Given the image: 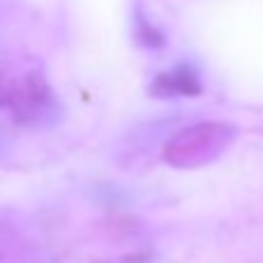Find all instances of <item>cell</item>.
I'll return each instance as SVG.
<instances>
[{"label": "cell", "mask_w": 263, "mask_h": 263, "mask_svg": "<svg viewBox=\"0 0 263 263\" xmlns=\"http://www.w3.org/2000/svg\"><path fill=\"white\" fill-rule=\"evenodd\" d=\"M238 138V128L226 121H200L182 128L165 142L163 161L177 170H194L212 163Z\"/></svg>", "instance_id": "6da1fadb"}, {"label": "cell", "mask_w": 263, "mask_h": 263, "mask_svg": "<svg viewBox=\"0 0 263 263\" xmlns=\"http://www.w3.org/2000/svg\"><path fill=\"white\" fill-rule=\"evenodd\" d=\"M0 105L19 121H40L54 109V96L45 77L37 72H26L21 77L0 72Z\"/></svg>", "instance_id": "7a4b0ae2"}, {"label": "cell", "mask_w": 263, "mask_h": 263, "mask_svg": "<svg viewBox=\"0 0 263 263\" xmlns=\"http://www.w3.org/2000/svg\"><path fill=\"white\" fill-rule=\"evenodd\" d=\"M152 93L154 96H198L200 82L194 70L177 68V70H170V72H161L156 77V82L152 84Z\"/></svg>", "instance_id": "3957f363"}]
</instances>
